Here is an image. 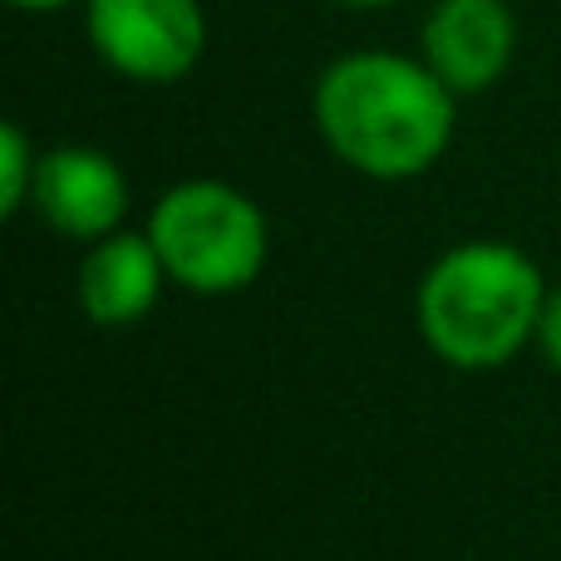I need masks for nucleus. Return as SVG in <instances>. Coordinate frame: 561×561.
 <instances>
[{
	"instance_id": "nucleus-1",
	"label": "nucleus",
	"mask_w": 561,
	"mask_h": 561,
	"mask_svg": "<svg viewBox=\"0 0 561 561\" xmlns=\"http://www.w3.org/2000/svg\"><path fill=\"white\" fill-rule=\"evenodd\" d=\"M310 114L345 168L375 183H409L448 153L458 94L424 65V55L350 49L320 69Z\"/></svg>"
},
{
	"instance_id": "nucleus-8",
	"label": "nucleus",
	"mask_w": 561,
	"mask_h": 561,
	"mask_svg": "<svg viewBox=\"0 0 561 561\" xmlns=\"http://www.w3.org/2000/svg\"><path fill=\"white\" fill-rule=\"evenodd\" d=\"M35 168L39 148L30 144V134L20 124H0V213L20 217L35 193Z\"/></svg>"
},
{
	"instance_id": "nucleus-11",
	"label": "nucleus",
	"mask_w": 561,
	"mask_h": 561,
	"mask_svg": "<svg viewBox=\"0 0 561 561\" xmlns=\"http://www.w3.org/2000/svg\"><path fill=\"white\" fill-rule=\"evenodd\" d=\"M335 5H350V10H389L399 0H335Z\"/></svg>"
},
{
	"instance_id": "nucleus-5",
	"label": "nucleus",
	"mask_w": 561,
	"mask_h": 561,
	"mask_svg": "<svg viewBox=\"0 0 561 561\" xmlns=\"http://www.w3.org/2000/svg\"><path fill=\"white\" fill-rule=\"evenodd\" d=\"M419 55L458 99L483 94L513 69V5L507 0H434V10L419 25Z\"/></svg>"
},
{
	"instance_id": "nucleus-3",
	"label": "nucleus",
	"mask_w": 561,
	"mask_h": 561,
	"mask_svg": "<svg viewBox=\"0 0 561 561\" xmlns=\"http://www.w3.org/2000/svg\"><path fill=\"white\" fill-rule=\"evenodd\" d=\"M144 232L153 237L168 280L193 296H232L266 272L272 222L242 187L222 178H187L153 203Z\"/></svg>"
},
{
	"instance_id": "nucleus-6",
	"label": "nucleus",
	"mask_w": 561,
	"mask_h": 561,
	"mask_svg": "<svg viewBox=\"0 0 561 561\" xmlns=\"http://www.w3.org/2000/svg\"><path fill=\"white\" fill-rule=\"evenodd\" d=\"M30 207L39 213V222L55 227L69 242H99L124 227L128 178L104 148L59 144L39 153Z\"/></svg>"
},
{
	"instance_id": "nucleus-10",
	"label": "nucleus",
	"mask_w": 561,
	"mask_h": 561,
	"mask_svg": "<svg viewBox=\"0 0 561 561\" xmlns=\"http://www.w3.org/2000/svg\"><path fill=\"white\" fill-rule=\"evenodd\" d=\"M5 5L25 10V15H55V10H69V5H84V0H5Z\"/></svg>"
},
{
	"instance_id": "nucleus-4",
	"label": "nucleus",
	"mask_w": 561,
	"mask_h": 561,
	"mask_svg": "<svg viewBox=\"0 0 561 561\" xmlns=\"http://www.w3.org/2000/svg\"><path fill=\"white\" fill-rule=\"evenodd\" d=\"M89 49L134 84H178L207 55L203 0H84Z\"/></svg>"
},
{
	"instance_id": "nucleus-2",
	"label": "nucleus",
	"mask_w": 561,
	"mask_h": 561,
	"mask_svg": "<svg viewBox=\"0 0 561 561\" xmlns=\"http://www.w3.org/2000/svg\"><path fill=\"white\" fill-rule=\"evenodd\" d=\"M547 276L513 242H458L428 262L414 290L419 340L454 369H497L537 340Z\"/></svg>"
},
{
	"instance_id": "nucleus-7",
	"label": "nucleus",
	"mask_w": 561,
	"mask_h": 561,
	"mask_svg": "<svg viewBox=\"0 0 561 561\" xmlns=\"http://www.w3.org/2000/svg\"><path fill=\"white\" fill-rule=\"evenodd\" d=\"M168 286V266L158 256L153 237L148 232H108L99 242H89L84 262H79L75 276V296L79 310H84L94 325H134L148 310L163 300Z\"/></svg>"
},
{
	"instance_id": "nucleus-9",
	"label": "nucleus",
	"mask_w": 561,
	"mask_h": 561,
	"mask_svg": "<svg viewBox=\"0 0 561 561\" xmlns=\"http://www.w3.org/2000/svg\"><path fill=\"white\" fill-rule=\"evenodd\" d=\"M537 355L547 359L552 369H561V286L547 290V300H542V320H537Z\"/></svg>"
}]
</instances>
